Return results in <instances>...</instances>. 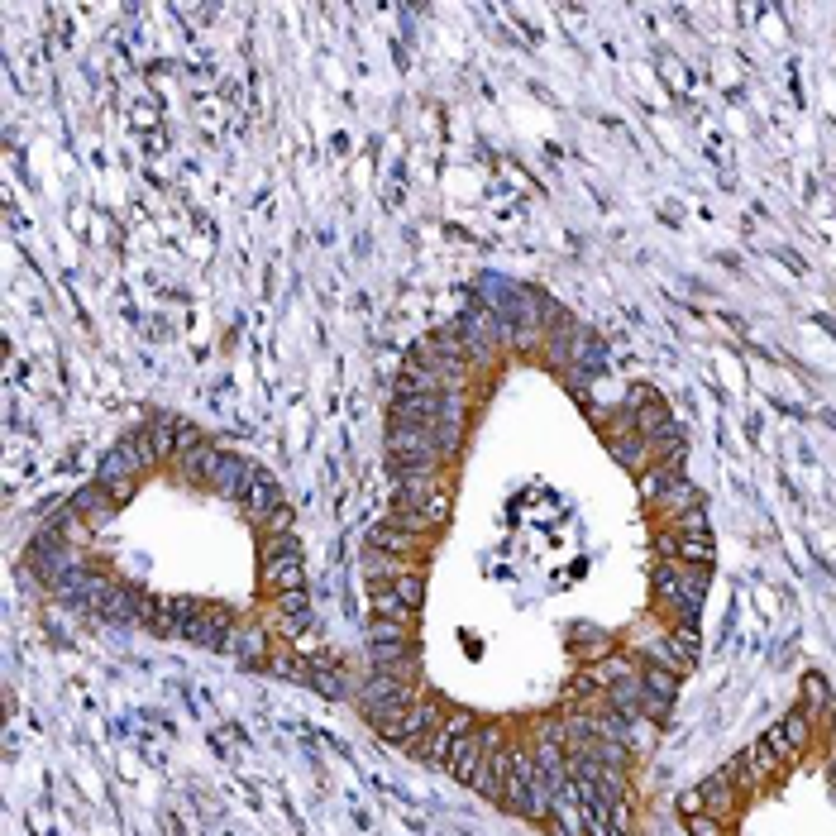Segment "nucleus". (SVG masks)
Instances as JSON below:
<instances>
[{
  "label": "nucleus",
  "mask_w": 836,
  "mask_h": 836,
  "mask_svg": "<svg viewBox=\"0 0 836 836\" xmlns=\"http://www.w3.org/2000/svg\"><path fill=\"white\" fill-rule=\"evenodd\" d=\"M239 617L215 607V602H187V617H182V641L201 645V650H215V655H230L239 641Z\"/></svg>",
  "instance_id": "obj_1"
},
{
  "label": "nucleus",
  "mask_w": 836,
  "mask_h": 836,
  "mask_svg": "<svg viewBox=\"0 0 836 836\" xmlns=\"http://www.w3.org/2000/svg\"><path fill=\"white\" fill-rule=\"evenodd\" d=\"M454 325H459V335H464V344H469L473 368H488L497 354L507 349V321H502L497 311H488V306H469V311H459Z\"/></svg>",
  "instance_id": "obj_2"
},
{
  "label": "nucleus",
  "mask_w": 836,
  "mask_h": 836,
  "mask_svg": "<svg viewBox=\"0 0 836 836\" xmlns=\"http://www.w3.org/2000/svg\"><path fill=\"white\" fill-rule=\"evenodd\" d=\"M196 464H201V488H215V493H225V497H244V483H249L254 459H244V454L206 440V445L196 450Z\"/></svg>",
  "instance_id": "obj_3"
},
{
  "label": "nucleus",
  "mask_w": 836,
  "mask_h": 836,
  "mask_svg": "<svg viewBox=\"0 0 836 836\" xmlns=\"http://www.w3.org/2000/svg\"><path fill=\"white\" fill-rule=\"evenodd\" d=\"M698 813H708V817H717V822H736V813H741V794H736V784H731L727 774L717 770V774H708L698 789Z\"/></svg>",
  "instance_id": "obj_4"
},
{
  "label": "nucleus",
  "mask_w": 836,
  "mask_h": 836,
  "mask_svg": "<svg viewBox=\"0 0 836 836\" xmlns=\"http://www.w3.org/2000/svg\"><path fill=\"white\" fill-rule=\"evenodd\" d=\"M282 502H287V497H282V483L263 469V464H254V469H249V483H244V516L263 526V516L273 512V507H282Z\"/></svg>",
  "instance_id": "obj_5"
},
{
  "label": "nucleus",
  "mask_w": 836,
  "mask_h": 836,
  "mask_svg": "<svg viewBox=\"0 0 836 836\" xmlns=\"http://www.w3.org/2000/svg\"><path fill=\"white\" fill-rule=\"evenodd\" d=\"M67 502H72V512L82 516L91 531H101L110 516L120 512V502H115V493H110L106 483H86V488H77V493L67 497Z\"/></svg>",
  "instance_id": "obj_6"
},
{
  "label": "nucleus",
  "mask_w": 836,
  "mask_h": 836,
  "mask_svg": "<svg viewBox=\"0 0 836 836\" xmlns=\"http://www.w3.org/2000/svg\"><path fill=\"white\" fill-rule=\"evenodd\" d=\"M263 588H268V598H273V593H297V588H306V564H301V555L263 564Z\"/></svg>",
  "instance_id": "obj_7"
},
{
  "label": "nucleus",
  "mask_w": 836,
  "mask_h": 836,
  "mask_svg": "<svg viewBox=\"0 0 836 836\" xmlns=\"http://www.w3.org/2000/svg\"><path fill=\"white\" fill-rule=\"evenodd\" d=\"M612 445V454H617V464H626V469L645 473L650 464H655V454H650V440H645L641 430H631V435H617V440H607Z\"/></svg>",
  "instance_id": "obj_8"
},
{
  "label": "nucleus",
  "mask_w": 836,
  "mask_h": 836,
  "mask_svg": "<svg viewBox=\"0 0 836 836\" xmlns=\"http://www.w3.org/2000/svg\"><path fill=\"white\" fill-rule=\"evenodd\" d=\"M378 588H387V593L402 602V607L416 612V607L426 602V569H407V574H397L392 583H378Z\"/></svg>",
  "instance_id": "obj_9"
},
{
  "label": "nucleus",
  "mask_w": 836,
  "mask_h": 836,
  "mask_svg": "<svg viewBox=\"0 0 836 836\" xmlns=\"http://www.w3.org/2000/svg\"><path fill=\"white\" fill-rule=\"evenodd\" d=\"M693 502H698V493H693V483H688V478H679V483H674V488H669L665 497H655L650 507H655L660 516H669V521H674V516H679V512H688Z\"/></svg>",
  "instance_id": "obj_10"
},
{
  "label": "nucleus",
  "mask_w": 836,
  "mask_h": 836,
  "mask_svg": "<svg viewBox=\"0 0 836 836\" xmlns=\"http://www.w3.org/2000/svg\"><path fill=\"white\" fill-rule=\"evenodd\" d=\"M722 774H727L731 784H736V794H755V789L765 784V779L755 774V765H751V755H746V751H741V755H731L727 765H722Z\"/></svg>",
  "instance_id": "obj_11"
},
{
  "label": "nucleus",
  "mask_w": 836,
  "mask_h": 836,
  "mask_svg": "<svg viewBox=\"0 0 836 836\" xmlns=\"http://www.w3.org/2000/svg\"><path fill=\"white\" fill-rule=\"evenodd\" d=\"M411 622H387V617H368V645H407Z\"/></svg>",
  "instance_id": "obj_12"
},
{
  "label": "nucleus",
  "mask_w": 836,
  "mask_h": 836,
  "mask_svg": "<svg viewBox=\"0 0 836 836\" xmlns=\"http://www.w3.org/2000/svg\"><path fill=\"white\" fill-rule=\"evenodd\" d=\"M297 555H301L297 531H268V536H263V564H273V559H297Z\"/></svg>",
  "instance_id": "obj_13"
},
{
  "label": "nucleus",
  "mask_w": 836,
  "mask_h": 836,
  "mask_svg": "<svg viewBox=\"0 0 836 836\" xmlns=\"http://www.w3.org/2000/svg\"><path fill=\"white\" fill-rule=\"evenodd\" d=\"M803 708L813 712V717H827V712L836 708V703H832V688H827V679H822V674H808V679H803Z\"/></svg>",
  "instance_id": "obj_14"
},
{
  "label": "nucleus",
  "mask_w": 836,
  "mask_h": 836,
  "mask_svg": "<svg viewBox=\"0 0 836 836\" xmlns=\"http://www.w3.org/2000/svg\"><path fill=\"white\" fill-rule=\"evenodd\" d=\"M641 684L650 688L655 698H665V703L679 698V674H669V669H660V665H641Z\"/></svg>",
  "instance_id": "obj_15"
},
{
  "label": "nucleus",
  "mask_w": 836,
  "mask_h": 836,
  "mask_svg": "<svg viewBox=\"0 0 836 836\" xmlns=\"http://www.w3.org/2000/svg\"><path fill=\"white\" fill-rule=\"evenodd\" d=\"M368 598H373V617H387V622H411V617H416V612L402 607L387 588H368Z\"/></svg>",
  "instance_id": "obj_16"
},
{
  "label": "nucleus",
  "mask_w": 836,
  "mask_h": 836,
  "mask_svg": "<svg viewBox=\"0 0 836 836\" xmlns=\"http://www.w3.org/2000/svg\"><path fill=\"white\" fill-rule=\"evenodd\" d=\"M669 526H674L679 536H712V531H708V512H703V502H693V507H688V512H679L674 521H669Z\"/></svg>",
  "instance_id": "obj_17"
},
{
  "label": "nucleus",
  "mask_w": 836,
  "mask_h": 836,
  "mask_svg": "<svg viewBox=\"0 0 836 836\" xmlns=\"http://www.w3.org/2000/svg\"><path fill=\"white\" fill-rule=\"evenodd\" d=\"M746 755H751V765H755V774H760V779H770V774L779 770V755L770 751V741H765V736H760L755 746H746Z\"/></svg>",
  "instance_id": "obj_18"
},
{
  "label": "nucleus",
  "mask_w": 836,
  "mask_h": 836,
  "mask_svg": "<svg viewBox=\"0 0 836 836\" xmlns=\"http://www.w3.org/2000/svg\"><path fill=\"white\" fill-rule=\"evenodd\" d=\"M655 555H660V559H674V564H679V559H684V536H679L674 526H665V531L655 536Z\"/></svg>",
  "instance_id": "obj_19"
},
{
  "label": "nucleus",
  "mask_w": 836,
  "mask_h": 836,
  "mask_svg": "<svg viewBox=\"0 0 836 836\" xmlns=\"http://www.w3.org/2000/svg\"><path fill=\"white\" fill-rule=\"evenodd\" d=\"M679 564H712V536H684V559Z\"/></svg>",
  "instance_id": "obj_20"
},
{
  "label": "nucleus",
  "mask_w": 836,
  "mask_h": 836,
  "mask_svg": "<svg viewBox=\"0 0 836 836\" xmlns=\"http://www.w3.org/2000/svg\"><path fill=\"white\" fill-rule=\"evenodd\" d=\"M684 827H688V836H727V822H717V817H708V813L684 817Z\"/></svg>",
  "instance_id": "obj_21"
},
{
  "label": "nucleus",
  "mask_w": 836,
  "mask_h": 836,
  "mask_svg": "<svg viewBox=\"0 0 836 836\" xmlns=\"http://www.w3.org/2000/svg\"><path fill=\"white\" fill-rule=\"evenodd\" d=\"M268 531H297V512H292L287 502H282V507H273V512L263 516V536H268Z\"/></svg>",
  "instance_id": "obj_22"
},
{
  "label": "nucleus",
  "mask_w": 836,
  "mask_h": 836,
  "mask_svg": "<svg viewBox=\"0 0 836 836\" xmlns=\"http://www.w3.org/2000/svg\"><path fill=\"white\" fill-rule=\"evenodd\" d=\"M822 727H827V736H832V751H836V708L822 717Z\"/></svg>",
  "instance_id": "obj_23"
},
{
  "label": "nucleus",
  "mask_w": 836,
  "mask_h": 836,
  "mask_svg": "<svg viewBox=\"0 0 836 836\" xmlns=\"http://www.w3.org/2000/svg\"><path fill=\"white\" fill-rule=\"evenodd\" d=\"M832 784H836V751H832Z\"/></svg>",
  "instance_id": "obj_24"
}]
</instances>
